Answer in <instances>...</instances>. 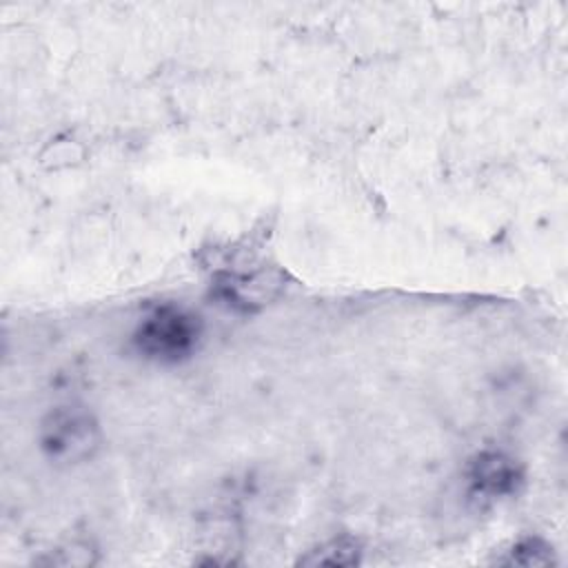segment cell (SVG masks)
<instances>
[{
  "label": "cell",
  "instance_id": "cell-1",
  "mask_svg": "<svg viewBox=\"0 0 568 568\" xmlns=\"http://www.w3.org/2000/svg\"><path fill=\"white\" fill-rule=\"evenodd\" d=\"M102 435L91 410L78 404L55 406L40 424L44 455L60 464H80L95 455Z\"/></svg>",
  "mask_w": 568,
  "mask_h": 568
},
{
  "label": "cell",
  "instance_id": "cell-2",
  "mask_svg": "<svg viewBox=\"0 0 568 568\" xmlns=\"http://www.w3.org/2000/svg\"><path fill=\"white\" fill-rule=\"evenodd\" d=\"M200 339V317L180 306H160L138 326L133 344L151 359L178 362L193 353Z\"/></svg>",
  "mask_w": 568,
  "mask_h": 568
},
{
  "label": "cell",
  "instance_id": "cell-3",
  "mask_svg": "<svg viewBox=\"0 0 568 568\" xmlns=\"http://www.w3.org/2000/svg\"><path fill=\"white\" fill-rule=\"evenodd\" d=\"M468 484L475 495L497 499L513 495L521 484V466L501 450H484L468 464Z\"/></svg>",
  "mask_w": 568,
  "mask_h": 568
},
{
  "label": "cell",
  "instance_id": "cell-4",
  "mask_svg": "<svg viewBox=\"0 0 568 568\" xmlns=\"http://www.w3.org/2000/svg\"><path fill=\"white\" fill-rule=\"evenodd\" d=\"M220 293L222 297L240 308H255L266 304V300H271L277 288H280V280L268 275L266 271H253V273H237V275H222L220 280Z\"/></svg>",
  "mask_w": 568,
  "mask_h": 568
},
{
  "label": "cell",
  "instance_id": "cell-5",
  "mask_svg": "<svg viewBox=\"0 0 568 568\" xmlns=\"http://www.w3.org/2000/svg\"><path fill=\"white\" fill-rule=\"evenodd\" d=\"M362 546L353 537H335L300 557V566H355L359 564Z\"/></svg>",
  "mask_w": 568,
  "mask_h": 568
},
{
  "label": "cell",
  "instance_id": "cell-6",
  "mask_svg": "<svg viewBox=\"0 0 568 568\" xmlns=\"http://www.w3.org/2000/svg\"><path fill=\"white\" fill-rule=\"evenodd\" d=\"M504 564H517V566H548L555 564V550L550 544H546L539 537H526L517 541L510 550Z\"/></svg>",
  "mask_w": 568,
  "mask_h": 568
},
{
  "label": "cell",
  "instance_id": "cell-7",
  "mask_svg": "<svg viewBox=\"0 0 568 568\" xmlns=\"http://www.w3.org/2000/svg\"><path fill=\"white\" fill-rule=\"evenodd\" d=\"M93 550L87 544H69L60 550H55V555H51L47 559V564H55V566H89L93 564Z\"/></svg>",
  "mask_w": 568,
  "mask_h": 568
}]
</instances>
